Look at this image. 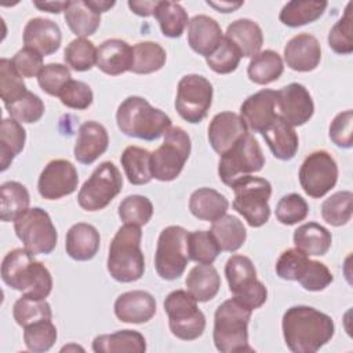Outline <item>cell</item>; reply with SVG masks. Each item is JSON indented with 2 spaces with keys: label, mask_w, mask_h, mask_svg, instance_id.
Here are the masks:
<instances>
[{
  "label": "cell",
  "mask_w": 353,
  "mask_h": 353,
  "mask_svg": "<svg viewBox=\"0 0 353 353\" xmlns=\"http://www.w3.org/2000/svg\"><path fill=\"white\" fill-rule=\"evenodd\" d=\"M287 347L294 353H314L327 345L335 334L334 320L306 305L291 306L281 320Z\"/></svg>",
  "instance_id": "obj_1"
},
{
  "label": "cell",
  "mask_w": 353,
  "mask_h": 353,
  "mask_svg": "<svg viewBox=\"0 0 353 353\" xmlns=\"http://www.w3.org/2000/svg\"><path fill=\"white\" fill-rule=\"evenodd\" d=\"M1 279L12 290L37 299H46L52 291L50 270L26 248H15L6 254L1 262Z\"/></svg>",
  "instance_id": "obj_2"
},
{
  "label": "cell",
  "mask_w": 353,
  "mask_h": 353,
  "mask_svg": "<svg viewBox=\"0 0 353 353\" xmlns=\"http://www.w3.org/2000/svg\"><path fill=\"white\" fill-rule=\"evenodd\" d=\"M116 123L124 135L143 141L159 139L171 128L170 116L138 95L127 97L119 105Z\"/></svg>",
  "instance_id": "obj_3"
},
{
  "label": "cell",
  "mask_w": 353,
  "mask_h": 353,
  "mask_svg": "<svg viewBox=\"0 0 353 353\" xmlns=\"http://www.w3.org/2000/svg\"><path fill=\"white\" fill-rule=\"evenodd\" d=\"M141 226L124 223L113 236L106 268L112 279L119 283H132L145 273V258L141 250Z\"/></svg>",
  "instance_id": "obj_4"
},
{
  "label": "cell",
  "mask_w": 353,
  "mask_h": 353,
  "mask_svg": "<svg viewBox=\"0 0 353 353\" xmlns=\"http://www.w3.org/2000/svg\"><path fill=\"white\" fill-rule=\"evenodd\" d=\"M252 310L236 298L223 301L214 314L212 339L221 353L254 352L248 343V323Z\"/></svg>",
  "instance_id": "obj_5"
},
{
  "label": "cell",
  "mask_w": 353,
  "mask_h": 353,
  "mask_svg": "<svg viewBox=\"0 0 353 353\" xmlns=\"http://www.w3.org/2000/svg\"><path fill=\"white\" fill-rule=\"evenodd\" d=\"M276 273L280 279L298 281L306 291L313 292L325 290L334 281L332 273L324 263L309 259L298 248H288L280 254Z\"/></svg>",
  "instance_id": "obj_6"
},
{
  "label": "cell",
  "mask_w": 353,
  "mask_h": 353,
  "mask_svg": "<svg viewBox=\"0 0 353 353\" xmlns=\"http://www.w3.org/2000/svg\"><path fill=\"white\" fill-rule=\"evenodd\" d=\"M230 188H233L234 192L233 208L251 228L263 226L270 216V182L265 178L248 175L236 181Z\"/></svg>",
  "instance_id": "obj_7"
},
{
  "label": "cell",
  "mask_w": 353,
  "mask_h": 353,
  "mask_svg": "<svg viewBox=\"0 0 353 353\" xmlns=\"http://www.w3.org/2000/svg\"><path fill=\"white\" fill-rule=\"evenodd\" d=\"M192 150L190 137L182 127H171L163 143L150 154V170L154 179L174 181L183 170Z\"/></svg>",
  "instance_id": "obj_8"
},
{
  "label": "cell",
  "mask_w": 353,
  "mask_h": 353,
  "mask_svg": "<svg viewBox=\"0 0 353 353\" xmlns=\"http://www.w3.org/2000/svg\"><path fill=\"white\" fill-rule=\"evenodd\" d=\"M263 165V152L254 135L247 132L230 149L221 154L218 175L225 185L232 186L236 181L259 172Z\"/></svg>",
  "instance_id": "obj_9"
},
{
  "label": "cell",
  "mask_w": 353,
  "mask_h": 353,
  "mask_svg": "<svg viewBox=\"0 0 353 353\" xmlns=\"http://www.w3.org/2000/svg\"><path fill=\"white\" fill-rule=\"evenodd\" d=\"M225 276L233 298L244 306L255 310L266 302L268 290L256 279V269L248 256L240 254L232 255L226 261Z\"/></svg>",
  "instance_id": "obj_10"
},
{
  "label": "cell",
  "mask_w": 353,
  "mask_h": 353,
  "mask_svg": "<svg viewBox=\"0 0 353 353\" xmlns=\"http://www.w3.org/2000/svg\"><path fill=\"white\" fill-rule=\"evenodd\" d=\"M164 310L174 336L182 341H194L205 330V316L199 309L197 301L183 290L170 292L164 299Z\"/></svg>",
  "instance_id": "obj_11"
},
{
  "label": "cell",
  "mask_w": 353,
  "mask_h": 353,
  "mask_svg": "<svg viewBox=\"0 0 353 353\" xmlns=\"http://www.w3.org/2000/svg\"><path fill=\"white\" fill-rule=\"evenodd\" d=\"M188 234L189 232L185 228L176 225L167 226L160 232L154 254V268L163 280H176L183 274L190 261Z\"/></svg>",
  "instance_id": "obj_12"
},
{
  "label": "cell",
  "mask_w": 353,
  "mask_h": 353,
  "mask_svg": "<svg viewBox=\"0 0 353 353\" xmlns=\"http://www.w3.org/2000/svg\"><path fill=\"white\" fill-rule=\"evenodd\" d=\"M17 237L30 254H51L57 247L58 233L48 215L40 207L28 208L14 221Z\"/></svg>",
  "instance_id": "obj_13"
},
{
  "label": "cell",
  "mask_w": 353,
  "mask_h": 353,
  "mask_svg": "<svg viewBox=\"0 0 353 353\" xmlns=\"http://www.w3.org/2000/svg\"><path fill=\"white\" fill-rule=\"evenodd\" d=\"M123 176L112 161L101 163L83 183L77 194L79 205L85 211H99L121 192Z\"/></svg>",
  "instance_id": "obj_14"
},
{
  "label": "cell",
  "mask_w": 353,
  "mask_h": 353,
  "mask_svg": "<svg viewBox=\"0 0 353 353\" xmlns=\"http://www.w3.org/2000/svg\"><path fill=\"white\" fill-rule=\"evenodd\" d=\"M214 88L210 80L201 74L183 76L176 87L175 109L178 114L190 124L203 121L212 103Z\"/></svg>",
  "instance_id": "obj_15"
},
{
  "label": "cell",
  "mask_w": 353,
  "mask_h": 353,
  "mask_svg": "<svg viewBox=\"0 0 353 353\" xmlns=\"http://www.w3.org/2000/svg\"><path fill=\"white\" fill-rule=\"evenodd\" d=\"M298 176L303 192L313 199H320L336 185L338 165L328 152L316 150L303 160Z\"/></svg>",
  "instance_id": "obj_16"
},
{
  "label": "cell",
  "mask_w": 353,
  "mask_h": 353,
  "mask_svg": "<svg viewBox=\"0 0 353 353\" xmlns=\"http://www.w3.org/2000/svg\"><path fill=\"white\" fill-rule=\"evenodd\" d=\"M277 116L291 127L307 123L314 113V103L307 88L301 83H290L277 91Z\"/></svg>",
  "instance_id": "obj_17"
},
{
  "label": "cell",
  "mask_w": 353,
  "mask_h": 353,
  "mask_svg": "<svg viewBox=\"0 0 353 353\" xmlns=\"http://www.w3.org/2000/svg\"><path fill=\"white\" fill-rule=\"evenodd\" d=\"M79 174L76 167L63 159L51 160L41 171L37 190L46 200H58L72 194L77 189Z\"/></svg>",
  "instance_id": "obj_18"
},
{
  "label": "cell",
  "mask_w": 353,
  "mask_h": 353,
  "mask_svg": "<svg viewBox=\"0 0 353 353\" xmlns=\"http://www.w3.org/2000/svg\"><path fill=\"white\" fill-rule=\"evenodd\" d=\"M277 91L261 90L250 95L240 106V116L247 128L254 132H262L276 117Z\"/></svg>",
  "instance_id": "obj_19"
},
{
  "label": "cell",
  "mask_w": 353,
  "mask_h": 353,
  "mask_svg": "<svg viewBox=\"0 0 353 353\" xmlns=\"http://www.w3.org/2000/svg\"><path fill=\"white\" fill-rule=\"evenodd\" d=\"M247 132L248 128L240 114L221 112L212 117L208 125V141L211 148L221 156Z\"/></svg>",
  "instance_id": "obj_20"
},
{
  "label": "cell",
  "mask_w": 353,
  "mask_h": 353,
  "mask_svg": "<svg viewBox=\"0 0 353 353\" xmlns=\"http://www.w3.org/2000/svg\"><path fill=\"white\" fill-rule=\"evenodd\" d=\"M154 296L142 290L123 292L114 301V314L123 323L142 324L152 320L156 314Z\"/></svg>",
  "instance_id": "obj_21"
},
{
  "label": "cell",
  "mask_w": 353,
  "mask_h": 353,
  "mask_svg": "<svg viewBox=\"0 0 353 353\" xmlns=\"http://www.w3.org/2000/svg\"><path fill=\"white\" fill-rule=\"evenodd\" d=\"M284 61L295 72H312L321 61L319 40L309 33H299L290 39L284 47Z\"/></svg>",
  "instance_id": "obj_22"
},
{
  "label": "cell",
  "mask_w": 353,
  "mask_h": 353,
  "mask_svg": "<svg viewBox=\"0 0 353 353\" xmlns=\"http://www.w3.org/2000/svg\"><path fill=\"white\" fill-rule=\"evenodd\" d=\"M109 146V135L106 128L94 120L83 123L79 128L74 142L73 154L81 164H92L99 156H102Z\"/></svg>",
  "instance_id": "obj_23"
},
{
  "label": "cell",
  "mask_w": 353,
  "mask_h": 353,
  "mask_svg": "<svg viewBox=\"0 0 353 353\" xmlns=\"http://www.w3.org/2000/svg\"><path fill=\"white\" fill-rule=\"evenodd\" d=\"M23 44L43 57L57 52L61 47L62 32L59 26L47 18H32L23 28Z\"/></svg>",
  "instance_id": "obj_24"
},
{
  "label": "cell",
  "mask_w": 353,
  "mask_h": 353,
  "mask_svg": "<svg viewBox=\"0 0 353 353\" xmlns=\"http://www.w3.org/2000/svg\"><path fill=\"white\" fill-rule=\"evenodd\" d=\"M222 39L223 34L219 23L208 15H194L188 23V44L204 58L219 47Z\"/></svg>",
  "instance_id": "obj_25"
},
{
  "label": "cell",
  "mask_w": 353,
  "mask_h": 353,
  "mask_svg": "<svg viewBox=\"0 0 353 353\" xmlns=\"http://www.w3.org/2000/svg\"><path fill=\"white\" fill-rule=\"evenodd\" d=\"M132 47L121 39H108L97 48V68L109 76H119L131 70Z\"/></svg>",
  "instance_id": "obj_26"
},
{
  "label": "cell",
  "mask_w": 353,
  "mask_h": 353,
  "mask_svg": "<svg viewBox=\"0 0 353 353\" xmlns=\"http://www.w3.org/2000/svg\"><path fill=\"white\" fill-rule=\"evenodd\" d=\"M99 244L101 236L97 228L85 222H77L66 233L65 250L72 259L84 262L97 255Z\"/></svg>",
  "instance_id": "obj_27"
},
{
  "label": "cell",
  "mask_w": 353,
  "mask_h": 353,
  "mask_svg": "<svg viewBox=\"0 0 353 353\" xmlns=\"http://www.w3.org/2000/svg\"><path fill=\"white\" fill-rule=\"evenodd\" d=\"M270 152L279 160H291L299 148V138L294 127L287 124L279 116L261 132Z\"/></svg>",
  "instance_id": "obj_28"
},
{
  "label": "cell",
  "mask_w": 353,
  "mask_h": 353,
  "mask_svg": "<svg viewBox=\"0 0 353 353\" xmlns=\"http://www.w3.org/2000/svg\"><path fill=\"white\" fill-rule=\"evenodd\" d=\"M225 37L237 47L243 58H252L261 51L263 44V33L261 26L248 18L233 21L228 26Z\"/></svg>",
  "instance_id": "obj_29"
},
{
  "label": "cell",
  "mask_w": 353,
  "mask_h": 353,
  "mask_svg": "<svg viewBox=\"0 0 353 353\" xmlns=\"http://www.w3.org/2000/svg\"><path fill=\"white\" fill-rule=\"evenodd\" d=\"M92 350L95 353H143L146 350V339L138 331L121 330L95 336Z\"/></svg>",
  "instance_id": "obj_30"
},
{
  "label": "cell",
  "mask_w": 353,
  "mask_h": 353,
  "mask_svg": "<svg viewBox=\"0 0 353 353\" xmlns=\"http://www.w3.org/2000/svg\"><path fill=\"white\" fill-rule=\"evenodd\" d=\"M185 284L186 291L197 302H208L218 294L221 277L212 263H199L189 270Z\"/></svg>",
  "instance_id": "obj_31"
},
{
  "label": "cell",
  "mask_w": 353,
  "mask_h": 353,
  "mask_svg": "<svg viewBox=\"0 0 353 353\" xmlns=\"http://www.w3.org/2000/svg\"><path fill=\"white\" fill-rule=\"evenodd\" d=\"M228 208V199L211 188H200L194 190L189 199V210L192 215L201 221L214 222L223 216Z\"/></svg>",
  "instance_id": "obj_32"
},
{
  "label": "cell",
  "mask_w": 353,
  "mask_h": 353,
  "mask_svg": "<svg viewBox=\"0 0 353 353\" xmlns=\"http://www.w3.org/2000/svg\"><path fill=\"white\" fill-rule=\"evenodd\" d=\"M295 248L303 254L321 256L328 252L332 243L331 232L317 222H307L301 225L294 232Z\"/></svg>",
  "instance_id": "obj_33"
},
{
  "label": "cell",
  "mask_w": 353,
  "mask_h": 353,
  "mask_svg": "<svg viewBox=\"0 0 353 353\" xmlns=\"http://www.w3.org/2000/svg\"><path fill=\"white\" fill-rule=\"evenodd\" d=\"M65 22L77 37L92 36L101 25V14L97 12L87 0L69 1L65 10Z\"/></svg>",
  "instance_id": "obj_34"
},
{
  "label": "cell",
  "mask_w": 353,
  "mask_h": 353,
  "mask_svg": "<svg viewBox=\"0 0 353 353\" xmlns=\"http://www.w3.org/2000/svg\"><path fill=\"white\" fill-rule=\"evenodd\" d=\"M328 3L324 0H292L283 6L279 19L290 28H298L317 21L325 11Z\"/></svg>",
  "instance_id": "obj_35"
},
{
  "label": "cell",
  "mask_w": 353,
  "mask_h": 353,
  "mask_svg": "<svg viewBox=\"0 0 353 353\" xmlns=\"http://www.w3.org/2000/svg\"><path fill=\"white\" fill-rule=\"evenodd\" d=\"M284 72V63L281 57L273 50L259 51L254 55L248 63V79L259 85L270 84L280 79Z\"/></svg>",
  "instance_id": "obj_36"
},
{
  "label": "cell",
  "mask_w": 353,
  "mask_h": 353,
  "mask_svg": "<svg viewBox=\"0 0 353 353\" xmlns=\"http://www.w3.org/2000/svg\"><path fill=\"white\" fill-rule=\"evenodd\" d=\"M26 131L15 119H3L0 125V170L6 171L23 150Z\"/></svg>",
  "instance_id": "obj_37"
},
{
  "label": "cell",
  "mask_w": 353,
  "mask_h": 353,
  "mask_svg": "<svg viewBox=\"0 0 353 353\" xmlns=\"http://www.w3.org/2000/svg\"><path fill=\"white\" fill-rule=\"evenodd\" d=\"M221 251L234 252L243 247L247 239V230L243 222L234 215H223L212 222L211 230Z\"/></svg>",
  "instance_id": "obj_38"
},
{
  "label": "cell",
  "mask_w": 353,
  "mask_h": 353,
  "mask_svg": "<svg viewBox=\"0 0 353 353\" xmlns=\"http://www.w3.org/2000/svg\"><path fill=\"white\" fill-rule=\"evenodd\" d=\"M150 152L139 146H127L120 157L124 174L130 183L145 185L153 179L150 170Z\"/></svg>",
  "instance_id": "obj_39"
},
{
  "label": "cell",
  "mask_w": 353,
  "mask_h": 353,
  "mask_svg": "<svg viewBox=\"0 0 353 353\" xmlns=\"http://www.w3.org/2000/svg\"><path fill=\"white\" fill-rule=\"evenodd\" d=\"M0 197V218L3 222H14L22 212L29 208L30 204V196L26 186L17 181H7L1 183Z\"/></svg>",
  "instance_id": "obj_40"
},
{
  "label": "cell",
  "mask_w": 353,
  "mask_h": 353,
  "mask_svg": "<svg viewBox=\"0 0 353 353\" xmlns=\"http://www.w3.org/2000/svg\"><path fill=\"white\" fill-rule=\"evenodd\" d=\"M154 18L159 22L161 33L170 39L181 37L189 23V17L185 8L179 3L168 0L157 1Z\"/></svg>",
  "instance_id": "obj_41"
},
{
  "label": "cell",
  "mask_w": 353,
  "mask_h": 353,
  "mask_svg": "<svg viewBox=\"0 0 353 353\" xmlns=\"http://www.w3.org/2000/svg\"><path fill=\"white\" fill-rule=\"evenodd\" d=\"M134 61L131 70L137 74H149L160 70L167 61L165 50L154 41H139L132 47Z\"/></svg>",
  "instance_id": "obj_42"
},
{
  "label": "cell",
  "mask_w": 353,
  "mask_h": 353,
  "mask_svg": "<svg viewBox=\"0 0 353 353\" xmlns=\"http://www.w3.org/2000/svg\"><path fill=\"white\" fill-rule=\"evenodd\" d=\"M12 316L18 325L26 327L41 320H51L52 312L50 303L46 299L22 295L14 303Z\"/></svg>",
  "instance_id": "obj_43"
},
{
  "label": "cell",
  "mask_w": 353,
  "mask_h": 353,
  "mask_svg": "<svg viewBox=\"0 0 353 353\" xmlns=\"http://www.w3.org/2000/svg\"><path fill=\"white\" fill-rule=\"evenodd\" d=\"M353 193L341 190L331 194L321 204V216L331 226L346 225L352 219Z\"/></svg>",
  "instance_id": "obj_44"
},
{
  "label": "cell",
  "mask_w": 353,
  "mask_h": 353,
  "mask_svg": "<svg viewBox=\"0 0 353 353\" xmlns=\"http://www.w3.org/2000/svg\"><path fill=\"white\" fill-rule=\"evenodd\" d=\"M66 65L76 72H87L97 65V48L92 41L77 37L72 40L63 52Z\"/></svg>",
  "instance_id": "obj_45"
},
{
  "label": "cell",
  "mask_w": 353,
  "mask_h": 353,
  "mask_svg": "<svg viewBox=\"0 0 353 353\" xmlns=\"http://www.w3.org/2000/svg\"><path fill=\"white\" fill-rule=\"evenodd\" d=\"M117 214L123 223L143 226L153 215V204L146 196L130 194L119 204Z\"/></svg>",
  "instance_id": "obj_46"
},
{
  "label": "cell",
  "mask_w": 353,
  "mask_h": 353,
  "mask_svg": "<svg viewBox=\"0 0 353 353\" xmlns=\"http://www.w3.org/2000/svg\"><path fill=\"white\" fill-rule=\"evenodd\" d=\"M28 92L23 77L15 70L11 59H0V97L6 105L14 103Z\"/></svg>",
  "instance_id": "obj_47"
},
{
  "label": "cell",
  "mask_w": 353,
  "mask_h": 353,
  "mask_svg": "<svg viewBox=\"0 0 353 353\" xmlns=\"http://www.w3.org/2000/svg\"><path fill=\"white\" fill-rule=\"evenodd\" d=\"M189 258L197 263H212L221 248L210 230H193L188 234Z\"/></svg>",
  "instance_id": "obj_48"
},
{
  "label": "cell",
  "mask_w": 353,
  "mask_h": 353,
  "mask_svg": "<svg viewBox=\"0 0 353 353\" xmlns=\"http://www.w3.org/2000/svg\"><path fill=\"white\" fill-rule=\"evenodd\" d=\"M352 6L347 3L343 15L335 22L328 33L330 48L341 55H349L353 52V26H352Z\"/></svg>",
  "instance_id": "obj_49"
},
{
  "label": "cell",
  "mask_w": 353,
  "mask_h": 353,
  "mask_svg": "<svg viewBox=\"0 0 353 353\" xmlns=\"http://www.w3.org/2000/svg\"><path fill=\"white\" fill-rule=\"evenodd\" d=\"M57 328L51 320H41L23 327V342L30 352H47L57 341Z\"/></svg>",
  "instance_id": "obj_50"
},
{
  "label": "cell",
  "mask_w": 353,
  "mask_h": 353,
  "mask_svg": "<svg viewBox=\"0 0 353 353\" xmlns=\"http://www.w3.org/2000/svg\"><path fill=\"white\" fill-rule=\"evenodd\" d=\"M241 58L243 57L237 47L223 36L219 47L205 58V62L215 73L228 74L237 69Z\"/></svg>",
  "instance_id": "obj_51"
},
{
  "label": "cell",
  "mask_w": 353,
  "mask_h": 353,
  "mask_svg": "<svg viewBox=\"0 0 353 353\" xmlns=\"http://www.w3.org/2000/svg\"><path fill=\"white\" fill-rule=\"evenodd\" d=\"M6 109L19 123H36L43 117L46 106L39 95L28 91L21 99L6 105Z\"/></svg>",
  "instance_id": "obj_52"
},
{
  "label": "cell",
  "mask_w": 353,
  "mask_h": 353,
  "mask_svg": "<svg viewBox=\"0 0 353 353\" xmlns=\"http://www.w3.org/2000/svg\"><path fill=\"white\" fill-rule=\"evenodd\" d=\"M309 205L306 200L298 193L283 196L276 205V218L283 225H295L306 219Z\"/></svg>",
  "instance_id": "obj_53"
},
{
  "label": "cell",
  "mask_w": 353,
  "mask_h": 353,
  "mask_svg": "<svg viewBox=\"0 0 353 353\" xmlns=\"http://www.w3.org/2000/svg\"><path fill=\"white\" fill-rule=\"evenodd\" d=\"M69 80H72L70 70L62 63H47L37 76L40 88L51 97H58Z\"/></svg>",
  "instance_id": "obj_54"
},
{
  "label": "cell",
  "mask_w": 353,
  "mask_h": 353,
  "mask_svg": "<svg viewBox=\"0 0 353 353\" xmlns=\"http://www.w3.org/2000/svg\"><path fill=\"white\" fill-rule=\"evenodd\" d=\"M58 98L66 108L84 110L92 103L94 94L87 83L72 79L63 85Z\"/></svg>",
  "instance_id": "obj_55"
},
{
  "label": "cell",
  "mask_w": 353,
  "mask_h": 353,
  "mask_svg": "<svg viewBox=\"0 0 353 353\" xmlns=\"http://www.w3.org/2000/svg\"><path fill=\"white\" fill-rule=\"evenodd\" d=\"M352 124H353V112L352 109L343 110L338 113L334 120L330 124V139L332 143H335L338 148L350 149L353 145V132H352Z\"/></svg>",
  "instance_id": "obj_56"
},
{
  "label": "cell",
  "mask_w": 353,
  "mask_h": 353,
  "mask_svg": "<svg viewBox=\"0 0 353 353\" xmlns=\"http://www.w3.org/2000/svg\"><path fill=\"white\" fill-rule=\"evenodd\" d=\"M12 66L22 77H34L43 69V55L33 48L23 47L11 58Z\"/></svg>",
  "instance_id": "obj_57"
},
{
  "label": "cell",
  "mask_w": 353,
  "mask_h": 353,
  "mask_svg": "<svg viewBox=\"0 0 353 353\" xmlns=\"http://www.w3.org/2000/svg\"><path fill=\"white\" fill-rule=\"evenodd\" d=\"M127 4L134 14L139 17H150V15H154L157 1L143 0V1H128Z\"/></svg>",
  "instance_id": "obj_58"
},
{
  "label": "cell",
  "mask_w": 353,
  "mask_h": 353,
  "mask_svg": "<svg viewBox=\"0 0 353 353\" xmlns=\"http://www.w3.org/2000/svg\"><path fill=\"white\" fill-rule=\"evenodd\" d=\"M69 1H33V6L41 11L51 12V14H59L61 11L65 12Z\"/></svg>",
  "instance_id": "obj_59"
},
{
  "label": "cell",
  "mask_w": 353,
  "mask_h": 353,
  "mask_svg": "<svg viewBox=\"0 0 353 353\" xmlns=\"http://www.w3.org/2000/svg\"><path fill=\"white\" fill-rule=\"evenodd\" d=\"M207 4L212 8H215L219 12H233L234 10H237L239 7H241L244 4V1H237V3H232V1H221V3H215V1H207Z\"/></svg>",
  "instance_id": "obj_60"
},
{
  "label": "cell",
  "mask_w": 353,
  "mask_h": 353,
  "mask_svg": "<svg viewBox=\"0 0 353 353\" xmlns=\"http://www.w3.org/2000/svg\"><path fill=\"white\" fill-rule=\"evenodd\" d=\"M87 1L99 14L109 11L116 4L114 1H106V0H87Z\"/></svg>",
  "instance_id": "obj_61"
}]
</instances>
